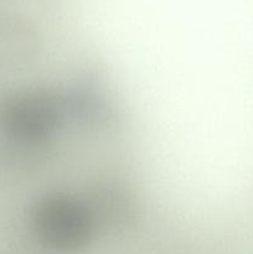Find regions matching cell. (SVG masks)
<instances>
[{"instance_id":"cell-1","label":"cell","mask_w":253,"mask_h":254,"mask_svg":"<svg viewBox=\"0 0 253 254\" xmlns=\"http://www.w3.org/2000/svg\"><path fill=\"white\" fill-rule=\"evenodd\" d=\"M36 235L47 246L60 251H74L88 243L94 232L91 210L81 201L67 196L41 202L34 216Z\"/></svg>"},{"instance_id":"cell-3","label":"cell","mask_w":253,"mask_h":254,"mask_svg":"<svg viewBox=\"0 0 253 254\" xmlns=\"http://www.w3.org/2000/svg\"><path fill=\"white\" fill-rule=\"evenodd\" d=\"M39 45L36 27L29 19L0 11V67H16L34 56Z\"/></svg>"},{"instance_id":"cell-2","label":"cell","mask_w":253,"mask_h":254,"mask_svg":"<svg viewBox=\"0 0 253 254\" xmlns=\"http://www.w3.org/2000/svg\"><path fill=\"white\" fill-rule=\"evenodd\" d=\"M60 109L56 97L46 92L16 94L0 106V128L22 143H39L56 129Z\"/></svg>"}]
</instances>
